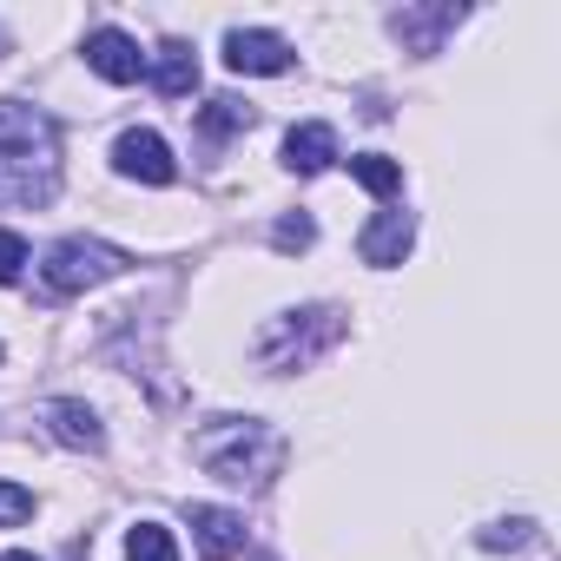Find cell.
<instances>
[{
    "instance_id": "obj_1",
    "label": "cell",
    "mask_w": 561,
    "mask_h": 561,
    "mask_svg": "<svg viewBox=\"0 0 561 561\" xmlns=\"http://www.w3.org/2000/svg\"><path fill=\"white\" fill-rule=\"evenodd\" d=\"M60 185V139L54 119L0 100V205H47Z\"/></svg>"
},
{
    "instance_id": "obj_2",
    "label": "cell",
    "mask_w": 561,
    "mask_h": 561,
    "mask_svg": "<svg viewBox=\"0 0 561 561\" xmlns=\"http://www.w3.org/2000/svg\"><path fill=\"white\" fill-rule=\"evenodd\" d=\"M192 456L231 489H264L277 469H285V436L271 423H257V416H218V423H205L192 436Z\"/></svg>"
},
{
    "instance_id": "obj_3",
    "label": "cell",
    "mask_w": 561,
    "mask_h": 561,
    "mask_svg": "<svg viewBox=\"0 0 561 561\" xmlns=\"http://www.w3.org/2000/svg\"><path fill=\"white\" fill-rule=\"evenodd\" d=\"M119 271H126L119 244H106V238H60L47 251V264H41V285L54 298H80V291L106 285V277H119Z\"/></svg>"
},
{
    "instance_id": "obj_4",
    "label": "cell",
    "mask_w": 561,
    "mask_h": 561,
    "mask_svg": "<svg viewBox=\"0 0 561 561\" xmlns=\"http://www.w3.org/2000/svg\"><path fill=\"white\" fill-rule=\"evenodd\" d=\"M344 318L337 311H291V318H271V331L257 337V364L264 370H298L311 364L324 344H337Z\"/></svg>"
},
{
    "instance_id": "obj_5",
    "label": "cell",
    "mask_w": 561,
    "mask_h": 561,
    "mask_svg": "<svg viewBox=\"0 0 561 561\" xmlns=\"http://www.w3.org/2000/svg\"><path fill=\"white\" fill-rule=\"evenodd\" d=\"M113 165H119L126 179H139V185H172V179H179V159H172V146H165L152 126H133V133H119V146H113Z\"/></svg>"
},
{
    "instance_id": "obj_6",
    "label": "cell",
    "mask_w": 561,
    "mask_h": 561,
    "mask_svg": "<svg viewBox=\"0 0 561 561\" xmlns=\"http://www.w3.org/2000/svg\"><path fill=\"white\" fill-rule=\"evenodd\" d=\"M225 67L231 73H291V41L271 27H231L225 34Z\"/></svg>"
},
{
    "instance_id": "obj_7",
    "label": "cell",
    "mask_w": 561,
    "mask_h": 561,
    "mask_svg": "<svg viewBox=\"0 0 561 561\" xmlns=\"http://www.w3.org/2000/svg\"><path fill=\"white\" fill-rule=\"evenodd\" d=\"M87 67H93L100 80H113V87H133V80L146 73V54H139V41H133V34L100 27V34H87Z\"/></svg>"
},
{
    "instance_id": "obj_8",
    "label": "cell",
    "mask_w": 561,
    "mask_h": 561,
    "mask_svg": "<svg viewBox=\"0 0 561 561\" xmlns=\"http://www.w3.org/2000/svg\"><path fill=\"white\" fill-rule=\"evenodd\" d=\"M410 244H416V218H410V211H377V218L364 225V238H357L364 264H377V271L403 264V257H410Z\"/></svg>"
},
{
    "instance_id": "obj_9",
    "label": "cell",
    "mask_w": 561,
    "mask_h": 561,
    "mask_svg": "<svg viewBox=\"0 0 561 561\" xmlns=\"http://www.w3.org/2000/svg\"><path fill=\"white\" fill-rule=\"evenodd\" d=\"M192 541L211 554V561H231L238 548H244V515H231V508H218V502H192Z\"/></svg>"
},
{
    "instance_id": "obj_10",
    "label": "cell",
    "mask_w": 561,
    "mask_h": 561,
    "mask_svg": "<svg viewBox=\"0 0 561 561\" xmlns=\"http://www.w3.org/2000/svg\"><path fill=\"white\" fill-rule=\"evenodd\" d=\"M47 430H54V443H67V449H87V456L106 449V430H100V416H93L80 397H54V403H47Z\"/></svg>"
},
{
    "instance_id": "obj_11",
    "label": "cell",
    "mask_w": 561,
    "mask_h": 561,
    "mask_svg": "<svg viewBox=\"0 0 561 561\" xmlns=\"http://www.w3.org/2000/svg\"><path fill=\"white\" fill-rule=\"evenodd\" d=\"M146 73H152V87H159L165 100H185V93L198 87V54H192L185 41H165L159 54H146Z\"/></svg>"
},
{
    "instance_id": "obj_12",
    "label": "cell",
    "mask_w": 561,
    "mask_h": 561,
    "mask_svg": "<svg viewBox=\"0 0 561 561\" xmlns=\"http://www.w3.org/2000/svg\"><path fill=\"white\" fill-rule=\"evenodd\" d=\"M331 159H337V133L324 119H305V126L285 133V165L291 172H324Z\"/></svg>"
},
{
    "instance_id": "obj_13",
    "label": "cell",
    "mask_w": 561,
    "mask_h": 561,
    "mask_svg": "<svg viewBox=\"0 0 561 561\" xmlns=\"http://www.w3.org/2000/svg\"><path fill=\"white\" fill-rule=\"evenodd\" d=\"M351 179H357L364 192H377V198H397V192H403V165L383 159V152H357V159H351Z\"/></svg>"
},
{
    "instance_id": "obj_14",
    "label": "cell",
    "mask_w": 561,
    "mask_h": 561,
    "mask_svg": "<svg viewBox=\"0 0 561 561\" xmlns=\"http://www.w3.org/2000/svg\"><path fill=\"white\" fill-rule=\"evenodd\" d=\"M456 21H462V8H436V14H397L390 27H397L403 41H416V54H436V34L456 27Z\"/></svg>"
},
{
    "instance_id": "obj_15",
    "label": "cell",
    "mask_w": 561,
    "mask_h": 561,
    "mask_svg": "<svg viewBox=\"0 0 561 561\" xmlns=\"http://www.w3.org/2000/svg\"><path fill=\"white\" fill-rule=\"evenodd\" d=\"M126 561H179L172 528H159V522H133V528H126Z\"/></svg>"
},
{
    "instance_id": "obj_16",
    "label": "cell",
    "mask_w": 561,
    "mask_h": 561,
    "mask_svg": "<svg viewBox=\"0 0 561 561\" xmlns=\"http://www.w3.org/2000/svg\"><path fill=\"white\" fill-rule=\"evenodd\" d=\"M251 126V106L244 100H211L205 113H198V133L205 139H225V133H244Z\"/></svg>"
},
{
    "instance_id": "obj_17",
    "label": "cell",
    "mask_w": 561,
    "mask_h": 561,
    "mask_svg": "<svg viewBox=\"0 0 561 561\" xmlns=\"http://www.w3.org/2000/svg\"><path fill=\"white\" fill-rule=\"evenodd\" d=\"M27 515H34V489L0 482V528H14V522H27Z\"/></svg>"
},
{
    "instance_id": "obj_18",
    "label": "cell",
    "mask_w": 561,
    "mask_h": 561,
    "mask_svg": "<svg viewBox=\"0 0 561 561\" xmlns=\"http://www.w3.org/2000/svg\"><path fill=\"white\" fill-rule=\"evenodd\" d=\"M21 271H27V238L21 231H0V285H14Z\"/></svg>"
},
{
    "instance_id": "obj_19",
    "label": "cell",
    "mask_w": 561,
    "mask_h": 561,
    "mask_svg": "<svg viewBox=\"0 0 561 561\" xmlns=\"http://www.w3.org/2000/svg\"><path fill=\"white\" fill-rule=\"evenodd\" d=\"M535 541V522H495L482 528V548H528Z\"/></svg>"
},
{
    "instance_id": "obj_20",
    "label": "cell",
    "mask_w": 561,
    "mask_h": 561,
    "mask_svg": "<svg viewBox=\"0 0 561 561\" xmlns=\"http://www.w3.org/2000/svg\"><path fill=\"white\" fill-rule=\"evenodd\" d=\"M311 238H318V225H311L305 211H298V218H285V225H277V251H305Z\"/></svg>"
},
{
    "instance_id": "obj_21",
    "label": "cell",
    "mask_w": 561,
    "mask_h": 561,
    "mask_svg": "<svg viewBox=\"0 0 561 561\" xmlns=\"http://www.w3.org/2000/svg\"><path fill=\"white\" fill-rule=\"evenodd\" d=\"M0 561H41V554H21V548H14V554H0Z\"/></svg>"
},
{
    "instance_id": "obj_22",
    "label": "cell",
    "mask_w": 561,
    "mask_h": 561,
    "mask_svg": "<svg viewBox=\"0 0 561 561\" xmlns=\"http://www.w3.org/2000/svg\"><path fill=\"white\" fill-rule=\"evenodd\" d=\"M0 54H8V34H0Z\"/></svg>"
}]
</instances>
